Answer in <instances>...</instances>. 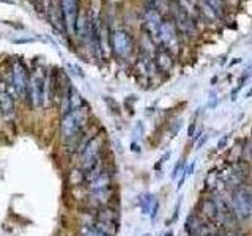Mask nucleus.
I'll return each instance as SVG.
<instances>
[{
    "label": "nucleus",
    "mask_w": 252,
    "mask_h": 236,
    "mask_svg": "<svg viewBox=\"0 0 252 236\" xmlns=\"http://www.w3.org/2000/svg\"><path fill=\"white\" fill-rule=\"evenodd\" d=\"M169 157H170V151H167V153H165L162 157H161V159H159V162H158L156 165H155V169L158 170V169H161V165L164 164V162H167V159H169Z\"/></svg>",
    "instance_id": "obj_21"
},
{
    "label": "nucleus",
    "mask_w": 252,
    "mask_h": 236,
    "mask_svg": "<svg viewBox=\"0 0 252 236\" xmlns=\"http://www.w3.org/2000/svg\"><path fill=\"white\" fill-rule=\"evenodd\" d=\"M74 236H109L104 232H101L98 227H94L93 224H77Z\"/></svg>",
    "instance_id": "obj_17"
},
{
    "label": "nucleus",
    "mask_w": 252,
    "mask_h": 236,
    "mask_svg": "<svg viewBox=\"0 0 252 236\" xmlns=\"http://www.w3.org/2000/svg\"><path fill=\"white\" fill-rule=\"evenodd\" d=\"M150 2H152V8L158 13L169 10V0H150Z\"/></svg>",
    "instance_id": "obj_18"
},
{
    "label": "nucleus",
    "mask_w": 252,
    "mask_h": 236,
    "mask_svg": "<svg viewBox=\"0 0 252 236\" xmlns=\"http://www.w3.org/2000/svg\"><path fill=\"white\" fill-rule=\"evenodd\" d=\"M155 66L159 69V71H169L173 66V59H172V54L165 49H159L156 52V57H155Z\"/></svg>",
    "instance_id": "obj_15"
},
{
    "label": "nucleus",
    "mask_w": 252,
    "mask_h": 236,
    "mask_svg": "<svg viewBox=\"0 0 252 236\" xmlns=\"http://www.w3.org/2000/svg\"><path fill=\"white\" fill-rule=\"evenodd\" d=\"M185 230L188 236H210L211 233H215L213 230V224H210L199 212H191L186 217L185 222Z\"/></svg>",
    "instance_id": "obj_6"
},
{
    "label": "nucleus",
    "mask_w": 252,
    "mask_h": 236,
    "mask_svg": "<svg viewBox=\"0 0 252 236\" xmlns=\"http://www.w3.org/2000/svg\"><path fill=\"white\" fill-rule=\"evenodd\" d=\"M194 170H195V162L192 161V162L186 167V175H188V177H191L192 173H194Z\"/></svg>",
    "instance_id": "obj_22"
},
{
    "label": "nucleus",
    "mask_w": 252,
    "mask_h": 236,
    "mask_svg": "<svg viewBox=\"0 0 252 236\" xmlns=\"http://www.w3.org/2000/svg\"><path fill=\"white\" fill-rule=\"evenodd\" d=\"M74 30H76V35L82 39H90L92 38V21L89 19V16L87 14H77V19H76V26H74Z\"/></svg>",
    "instance_id": "obj_14"
},
{
    "label": "nucleus",
    "mask_w": 252,
    "mask_h": 236,
    "mask_svg": "<svg viewBox=\"0 0 252 236\" xmlns=\"http://www.w3.org/2000/svg\"><path fill=\"white\" fill-rule=\"evenodd\" d=\"M106 157H107V149H106L104 136L94 132L82 145V148L74 154V159H76L74 165L77 169H81L82 173H85L94 169L96 165H99Z\"/></svg>",
    "instance_id": "obj_1"
},
{
    "label": "nucleus",
    "mask_w": 252,
    "mask_h": 236,
    "mask_svg": "<svg viewBox=\"0 0 252 236\" xmlns=\"http://www.w3.org/2000/svg\"><path fill=\"white\" fill-rule=\"evenodd\" d=\"M131 151H134V153H140V145H139V142H136V140H132V142H131Z\"/></svg>",
    "instance_id": "obj_23"
},
{
    "label": "nucleus",
    "mask_w": 252,
    "mask_h": 236,
    "mask_svg": "<svg viewBox=\"0 0 252 236\" xmlns=\"http://www.w3.org/2000/svg\"><path fill=\"white\" fill-rule=\"evenodd\" d=\"M49 88H51V82H49V79H47V73L44 71V68H36L29 81L27 98L30 99L32 107H35V109L46 107L51 96Z\"/></svg>",
    "instance_id": "obj_3"
},
{
    "label": "nucleus",
    "mask_w": 252,
    "mask_h": 236,
    "mask_svg": "<svg viewBox=\"0 0 252 236\" xmlns=\"http://www.w3.org/2000/svg\"><path fill=\"white\" fill-rule=\"evenodd\" d=\"M60 8L63 14V22L68 27V30H74L76 19H77V8L79 2L77 0H60Z\"/></svg>",
    "instance_id": "obj_10"
},
{
    "label": "nucleus",
    "mask_w": 252,
    "mask_h": 236,
    "mask_svg": "<svg viewBox=\"0 0 252 236\" xmlns=\"http://www.w3.org/2000/svg\"><path fill=\"white\" fill-rule=\"evenodd\" d=\"M194 132H195V123H191V126H189V129H188V136L194 137Z\"/></svg>",
    "instance_id": "obj_26"
},
{
    "label": "nucleus",
    "mask_w": 252,
    "mask_h": 236,
    "mask_svg": "<svg viewBox=\"0 0 252 236\" xmlns=\"http://www.w3.org/2000/svg\"><path fill=\"white\" fill-rule=\"evenodd\" d=\"M156 202H158V199H156L155 194H150V192L142 194L139 197V202H137L139 208L142 211V214H144V216H150V212H152V209H153Z\"/></svg>",
    "instance_id": "obj_16"
},
{
    "label": "nucleus",
    "mask_w": 252,
    "mask_h": 236,
    "mask_svg": "<svg viewBox=\"0 0 252 236\" xmlns=\"http://www.w3.org/2000/svg\"><path fill=\"white\" fill-rule=\"evenodd\" d=\"M29 71L24 66V63L21 61H14L13 63V69H11V85L14 88V93L18 94V98L21 99H27V93H29Z\"/></svg>",
    "instance_id": "obj_5"
},
{
    "label": "nucleus",
    "mask_w": 252,
    "mask_h": 236,
    "mask_svg": "<svg viewBox=\"0 0 252 236\" xmlns=\"http://www.w3.org/2000/svg\"><path fill=\"white\" fill-rule=\"evenodd\" d=\"M173 13H175V24H177V29L180 31H183L185 35L191 36L194 35L195 31V24L191 18V14L186 13L183 8H181L178 3L175 5V10H173Z\"/></svg>",
    "instance_id": "obj_9"
},
{
    "label": "nucleus",
    "mask_w": 252,
    "mask_h": 236,
    "mask_svg": "<svg viewBox=\"0 0 252 236\" xmlns=\"http://www.w3.org/2000/svg\"><path fill=\"white\" fill-rule=\"evenodd\" d=\"M230 208L238 220H248L252 217V191L246 187H235L230 195Z\"/></svg>",
    "instance_id": "obj_4"
},
{
    "label": "nucleus",
    "mask_w": 252,
    "mask_h": 236,
    "mask_svg": "<svg viewBox=\"0 0 252 236\" xmlns=\"http://www.w3.org/2000/svg\"><path fill=\"white\" fill-rule=\"evenodd\" d=\"M210 236H241V235H236L233 232H225V233H211Z\"/></svg>",
    "instance_id": "obj_25"
},
{
    "label": "nucleus",
    "mask_w": 252,
    "mask_h": 236,
    "mask_svg": "<svg viewBox=\"0 0 252 236\" xmlns=\"http://www.w3.org/2000/svg\"><path fill=\"white\" fill-rule=\"evenodd\" d=\"M112 49H114L117 57L126 59L128 55H131V52L134 49L132 38L123 30L114 31V35H112Z\"/></svg>",
    "instance_id": "obj_7"
},
{
    "label": "nucleus",
    "mask_w": 252,
    "mask_h": 236,
    "mask_svg": "<svg viewBox=\"0 0 252 236\" xmlns=\"http://www.w3.org/2000/svg\"><path fill=\"white\" fill-rule=\"evenodd\" d=\"M200 209H202V216L208 220L210 224L216 225L218 224V205L215 195L208 197V199H203L200 202Z\"/></svg>",
    "instance_id": "obj_12"
},
{
    "label": "nucleus",
    "mask_w": 252,
    "mask_h": 236,
    "mask_svg": "<svg viewBox=\"0 0 252 236\" xmlns=\"http://www.w3.org/2000/svg\"><path fill=\"white\" fill-rule=\"evenodd\" d=\"M162 44V49L169 51L170 54H175L178 51V36H177V27L172 22H162L159 29V39Z\"/></svg>",
    "instance_id": "obj_8"
},
{
    "label": "nucleus",
    "mask_w": 252,
    "mask_h": 236,
    "mask_svg": "<svg viewBox=\"0 0 252 236\" xmlns=\"http://www.w3.org/2000/svg\"><path fill=\"white\" fill-rule=\"evenodd\" d=\"M145 26L150 36L153 39H159V29L162 26V19H161V13H158L153 8H148L145 10Z\"/></svg>",
    "instance_id": "obj_11"
},
{
    "label": "nucleus",
    "mask_w": 252,
    "mask_h": 236,
    "mask_svg": "<svg viewBox=\"0 0 252 236\" xmlns=\"http://www.w3.org/2000/svg\"><path fill=\"white\" fill-rule=\"evenodd\" d=\"M142 132H144V126H142V123L139 121V124L136 126V129L132 131V136H136V139H134V140L137 142V139H140V134Z\"/></svg>",
    "instance_id": "obj_20"
},
{
    "label": "nucleus",
    "mask_w": 252,
    "mask_h": 236,
    "mask_svg": "<svg viewBox=\"0 0 252 236\" xmlns=\"http://www.w3.org/2000/svg\"><path fill=\"white\" fill-rule=\"evenodd\" d=\"M89 209V208H85ZM92 216V224L98 227L101 232H104L109 236H117L118 230H120V209L118 205H106V206L89 209Z\"/></svg>",
    "instance_id": "obj_2"
},
{
    "label": "nucleus",
    "mask_w": 252,
    "mask_h": 236,
    "mask_svg": "<svg viewBox=\"0 0 252 236\" xmlns=\"http://www.w3.org/2000/svg\"><path fill=\"white\" fill-rule=\"evenodd\" d=\"M164 236H173V233H172V232H167V233H165Z\"/></svg>",
    "instance_id": "obj_29"
},
{
    "label": "nucleus",
    "mask_w": 252,
    "mask_h": 236,
    "mask_svg": "<svg viewBox=\"0 0 252 236\" xmlns=\"http://www.w3.org/2000/svg\"><path fill=\"white\" fill-rule=\"evenodd\" d=\"M0 115L3 118H11L14 115V98L11 93L3 88L0 84Z\"/></svg>",
    "instance_id": "obj_13"
},
{
    "label": "nucleus",
    "mask_w": 252,
    "mask_h": 236,
    "mask_svg": "<svg viewBox=\"0 0 252 236\" xmlns=\"http://www.w3.org/2000/svg\"><path fill=\"white\" fill-rule=\"evenodd\" d=\"M227 140H228V134H225V136L218 142V148H219V149H222V147L227 144Z\"/></svg>",
    "instance_id": "obj_24"
},
{
    "label": "nucleus",
    "mask_w": 252,
    "mask_h": 236,
    "mask_svg": "<svg viewBox=\"0 0 252 236\" xmlns=\"http://www.w3.org/2000/svg\"><path fill=\"white\" fill-rule=\"evenodd\" d=\"M241 61V59H233V61L230 63V66H233V65H236V63H240Z\"/></svg>",
    "instance_id": "obj_28"
},
{
    "label": "nucleus",
    "mask_w": 252,
    "mask_h": 236,
    "mask_svg": "<svg viewBox=\"0 0 252 236\" xmlns=\"http://www.w3.org/2000/svg\"><path fill=\"white\" fill-rule=\"evenodd\" d=\"M208 140V136H203V139H200L199 142H197V148H202L205 145V142Z\"/></svg>",
    "instance_id": "obj_27"
},
{
    "label": "nucleus",
    "mask_w": 252,
    "mask_h": 236,
    "mask_svg": "<svg viewBox=\"0 0 252 236\" xmlns=\"http://www.w3.org/2000/svg\"><path fill=\"white\" fill-rule=\"evenodd\" d=\"M185 167H186V165H185V162H183V161H178V162H177V165H175V167H173V172H172L170 178H172V179H175V178H177V177L180 175V173L185 170Z\"/></svg>",
    "instance_id": "obj_19"
}]
</instances>
